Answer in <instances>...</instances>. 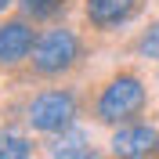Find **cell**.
Wrapping results in <instances>:
<instances>
[{"label":"cell","mask_w":159,"mask_h":159,"mask_svg":"<svg viewBox=\"0 0 159 159\" xmlns=\"http://www.w3.org/2000/svg\"><path fill=\"white\" fill-rule=\"evenodd\" d=\"M134 51H138L141 58H148V61H159V22H152L148 29H145V33L138 36Z\"/></svg>","instance_id":"9c48e42d"},{"label":"cell","mask_w":159,"mask_h":159,"mask_svg":"<svg viewBox=\"0 0 159 159\" xmlns=\"http://www.w3.org/2000/svg\"><path fill=\"white\" fill-rule=\"evenodd\" d=\"M72 119H76V94L65 87L40 90L25 109V123L36 134H61L72 127Z\"/></svg>","instance_id":"3957f363"},{"label":"cell","mask_w":159,"mask_h":159,"mask_svg":"<svg viewBox=\"0 0 159 159\" xmlns=\"http://www.w3.org/2000/svg\"><path fill=\"white\" fill-rule=\"evenodd\" d=\"M51 159H98L90 148H76V152H58V156H51Z\"/></svg>","instance_id":"8fae6325"},{"label":"cell","mask_w":159,"mask_h":159,"mask_svg":"<svg viewBox=\"0 0 159 159\" xmlns=\"http://www.w3.org/2000/svg\"><path fill=\"white\" fill-rule=\"evenodd\" d=\"M36 47V33L25 18H7L0 22V65H18L29 58Z\"/></svg>","instance_id":"5b68a950"},{"label":"cell","mask_w":159,"mask_h":159,"mask_svg":"<svg viewBox=\"0 0 159 159\" xmlns=\"http://www.w3.org/2000/svg\"><path fill=\"white\" fill-rule=\"evenodd\" d=\"M145 101H148V94H145V83H141L134 72H116V76L101 87L98 101H94V116L101 119V123H130L134 116H141L145 112Z\"/></svg>","instance_id":"6da1fadb"},{"label":"cell","mask_w":159,"mask_h":159,"mask_svg":"<svg viewBox=\"0 0 159 159\" xmlns=\"http://www.w3.org/2000/svg\"><path fill=\"white\" fill-rule=\"evenodd\" d=\"M76 148H87V134H83L80 127L61 130L58 138L51 141V156H58V152H76Z\"/></svg>","instance_id":"ba28073f"},{"label":"cell","mask_w":159,"mask_h":159,"mask_svg":"<svg viewBox=\"0 0 159 159\" xmlns=\"http://www.w3.org/2000/svg\"><path fill=\"white\" fill-rule=\"evenodd\" d=\"M22 11L25 15H33V18H51V15H58L69 0H18Z\"/></svg>","instance_id":"30bf717a"},{"label":"cell","mask_w":159,"mask_h":159,"mask_svg":"<svg viewBox=\"0 0 159 159\" xmlns=\"http://www.w3.org/2000/svg\"><path fill=\"white\" fill-rule=\"evenodd\" d=\"M7 4H11V0H0V11H4V7H7Z\"/></svg>","instance_id":"7c38bea8"},{"label":"cell","mask_w":159,"mask_h":159,"mask_svg":"<svg viewBox=\"0 0 159 159\" xmlns=\"http://www.w3.org/2000/svg\"><path fill=\"white\" fill-rule=\"evenodd\" d=\"M138 11H141V0H83L87 22L94 25V29H101V33L127 25Z\"/></svg>","instance_id":"8992f818"},{"label":"cell","mask_w":159,"mask_h":159,"mask_svg":"<svg viewBox=\"0 0 159 159\" xmlns=\"http://www.w3.org/2000/svg\"><path fill=\"white\" fill-rule=\"evenodd\" d=\"M33 141L15 134V130H0V159H29Z\"/></svg>","instance_id":"52a82bcc"},{"label":"cell","mask_w":159,"mask_h":159,"mask_svg":"<svg viewBox=\"0 0 159 159\" xmlns=\"http://www.w3.org/2000/svg\"><path fill=\"white\" fill-rule=\"evenodd\" d=\"M109 152L116 159H159V130L148 123H123L112 134Z\"/></svg>","instance_id":"277c9868"},{"label":"cell","mask_w":159,"mask_h":159,"mask_svg":"<svg viewBox=\"0 0 159 159\" xmlns=\"http://www.w3.org/2000/svg\"><path fill=\"white\" fill-rule=\"evenodd\" d=\"M80 58V36L69 25H51L36 36L33 47V72L36 76H61Z\"/></svg>","instance_id":"7a4b0ae2"}]
</instances>
